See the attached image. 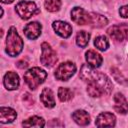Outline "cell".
Listing matches in <instances>:
<instances>
[{"instance_id":"cell-1","label":"cell","mask_w":128,"mask_h":128,"mask_svg":"<svg viewBox=\"0 0 128 128\" xmlns=\"http://www.w3.org/2000/svg\"><path fill=\"white\" fill-rule=\"evenodd\" d=\"M80 78L88 83L87 93L91 97H100L102 95H108L113 89V84L110 79L101 72L95 70V68L84 64L80 70Z\"/></svg>"},{"instance_id":"cell-2","label":"cell","mask_w":128,"mask_h":128,"mask_svg":"<svg viewBox=\"0 0 128 128\" xmlns=\"http://www.w3.org/2000/svg\"><path fill=\"white\" fill-rule=\"evenodd\" d=\"M23 49V40L19 36L15 27H10L8 30L7 38H6V53L11 56L15 57L21 53Z\"/></svg>"},{"instance_id":"cell-3","label":"cell","mask_w":128,"mask_h":128,"mask_svg":"<svg viewBox=\"0 0 128 128\" xmlns=\"http://www.w3.org/2000/svg\"><path fill=\"white\" fill-rule=\"evenodd\" d=\"M46 77H47L46 71L39 67L30 68L24 74V80L30 89H36L40 84L44 82Z\"/></svg>"},{"instance_id":"cell-4","label":"cell","mask_w":128,"mask_h":128,"mask_svg":"<svg viewBox=\"0 0 128 128\" xmlns=\"http://www.w3.org/2000/svg\"><path fill=\"white\" fill-rule=\"evenodd\" d=\"M15 10L17 14L20 16V18L24 20H27L31 18L33 15L38 14L40 12L36 4L32 1H20L15 6Z\"/></svg>"},{"instance_id":"cell-5","label":"cell","mask_w":128,"mask_h":128,"mask_svg":"<svg viewBox=\"0 0 128 128\" xmlns=\"http://www.w3.org/2000/svg\"><path fill=\"white\" fill-rule=\"evenodd\" d=\"M40 62L46 67H53L57 62L56 52L52 49V47L47 42H43L41 45Z\"/></svg>"},{"instance_id":"cell-6","label":"cell","mask_w":128,"mask_h":128,"mask_svg":"<svg viewBox=\"0 0 128 128\" xmlns=\"http://www.w3.org/2000/svg\"><path fill=\"white\" fill-rule=\"evenodd\" d=\"M76 72V66L72 62H63L61 63L55 71V77L57 80L60 81H67L69 80Z\"/></svg>"},{"instance_id":"cell-7","label":"cell","mask_w":128,"mask_h":128,"mask_svg":"<svg viewBox=\"0 0 128 128\" xmlns=\"http://www.w3.org/2000/svg\"><path fill=\"white\" fill-rule=\"evenodd\" d=\"M107 34L114 40L123 41L128 38V25L123 23L119 25H113L107 30Z\"/></svg>"},{"instance_id":"cell-8","label":"cell","mask_w":128,"mask_h":128,"mask_svg":"<svg viewBox=\"0 0 128 128\" xmlns=\"http://www.w3.org/2000/svg\"><path fill=\"white\" fill-rule=\"evenodd\" d=\"M71 19L78 25L90 24V13L86 12L81 7H74L71 11Z\"/></svg>"},{"instance_id":"cell-9","label":"cell","mask_w":128,"mask_h":128,"mask_svg":"<svg viewBox=\"0 0 128 128\" xmlns=\"http://www.w3.org/2000/svg\"><path fill=\"white\" fill-rule=\"evenodd\" d=\"M116 123V117L114 114L110 112L100 113L95 121V125L97 127H113Z\"/></svg>"},{"instance_id":"cell-10","label":"cell","mask_w":128,"mask_h":128,"mask_svg":"<svg viewBox=\"0 0 128 128\" xmlns=\"http://www.w3.org/2000/svg\"><path fill=\"white\" fill-rule=\"evenodd\" d=\"M52 27H53L54 31L62 38H68L72 34V27L67 22L60 21V20L54 21L52 24Z\"/></svg>"},{"instance_id":"cell-11","label":"cell","mask_w":128,"mask_h":128,"mask_svg":"<svg viewBox=\"0 0 128 128\" xmlns=\"http://www.w3.org/2000/svg\"><path fill=\"white\" fill-rule=\"evenodd\" d=\"M41 29H42L41 24L36 22V21H33V22L28 23L24 27V34L28 39L34 40V39H36V38H38L40 36Z\"/></svg>"},{"instance_id":"cell-12","label":"cell","mask_w":128,"mask_h":128,"mask_svg":"<svg viewBox=\"0 0 128 128\" xmlns=\"http://www.w3.org/2000/svg\"><path fill=\"white\" fill-rule=\"evenodd\" d=\"M3 83L7 90H15L19 87L20 79H19V76L15 72L9 71L4 75Z\"/></svg>"},{"instance_id":"cell-13","label":"cell","mask_w":128,"mask_h":128,"mask_svg":"<svg viewBox=\"0 0 128 128\" xmlns=\"http://www.w3.org/2000/svg\"><path fill=\"white\" fill-rule=\"evenodd\" d=\"M85 59H86V62L88 63V65L95 69L100 67L103 62L102 56L94 50H88L85 53Z\"/></svg>"},{"instance_id":"cell-14","label":"cell","mask_w":128,"mask_h":128,"mask_svg":"<svg viewBox=\"0 0 128 128\" xmlns=\"http://www.w3.org/2000/svg\"><path fill=\"white\" fill-rule=\"evenodd\" d=\"M114 109L120 114L128 113V102L121 93H116L114 96Z\"/></svg>"},{"instance_id":"cell-15","label":"cell","mask_w":128,"mask_h":128,"mask_svg":"<svg viewBox=\"0 0 128 128\" xmlns=\"http://www.w3.org/2000/svg\"><path fill=\"white\" fill-rule=\"evenodd\" d=\"M17 117V113L14 109L10 107H1L0 108V122L3 124L13 122Z\"/></svg>"},{"instance_id":"cell-16","label":"cell","mask_w":128,"mask_h":128,"mask_svg":"<svg viewBox=\"0 0 128 128\" xmlns=\"http://www.w3.org/2000/svg\"><path fill=\"white\" fill-rule=\"evenodd\" d=\"M40 100L44 104L45 107L47 108H53L55 106V100H54V95L51 89L49 88H44L40 94Z\"/></svg>"},{"instance_id":"cell-17","label":"cell","mask_w":128,"mask_h":128,"mask_svg":"<svg viewBox=\"0 0 128 128\" xmlns=\"http://www.w3.org/2000/svg\"><path fill=\"white\" fill-rule=\"evenodd\" d=\"M73 120L80 126H86L90 123V116L84 110H76L72 114Z\"/></svg>"},{"instance_id":"cell-18","label":"cell","mask_w":128,"mask_h":128,"mask_svg":"<svg viewBox=\"0 0 128 128\" xmlns=\"http://www.w3.org/2000/svg\"><path fill=\"white\" fill-rule=\"evenodd\" d=\"M90 17H91L90 24L92 25V27L101 28V27H104L105 25H107V23H108L107 18L103 15H100L97 13H90Z\"/></svg>"},{"instance_id":"cell-19","label":"cell","mask_w":128,"mask_h":128,"mask_svg":"<svg viewBox=\"0 0 128 128\" xmlns=\"http://www.w3.org/2000/svg\"><path fill=\"white\" fill-rule=\"evenodd\" d=\"M22 125L24 127H44L45 126V121L43 118L39 116H32L28 118L27 120L22 122Z\"/></svg>"},{"instance_id":"cell-20","label":"cell","mask_w":128,"mask_h":128,"mask_svg":"<svg viewBox=\"0 0 128 128\" xmlns=\"http://www.w3.org/2000/svg\"><path fill=\"white\" fill-rule=\"evenodd\" d=\"M89 39H90V34L88 32L79 31L76 35V44L81 48H85L89 43Z\"/></svg>"},{"instance_id":"cell-21","label":"cell","mask_w":128,"mask_h":128,"mask_svg":"<svg viewBox=\"0 0 128 128\" xmlns=\"http://www.w3.org/2000/svg\"><path fill=\"white\" fill-rule=\"evenodd\" d=\"M94 45L97 49L101 50V51H105L107 50V48L109 47V41L107 40L106 36H103V35H100L98 37L95 38V41H94Z\"/></svg>"},{"instance_id":"cell-22","label":"cell","mask_w":128,"mask_h":128,"mask_svg":"<svg viewBox=\"0 0 128 128\" xmlns=\"http://www.w3.org/2000/svg\"><path fill=\"white\" fill-rule=\"evenodd\" d=\"M58 97L60 99V101L62 102H66L69 101L72 97H73V92L66 87H60L58 89Z\"/></svg>"},{"instance_id":"cell-23","label":"cell","mask_w":128,"mask_h":128,"mask_svg":"<svg viewBox=\"0 0 128 128\" xmlns=\"http://www.w3.org/2000/svg\"><path fill=\"white\" fill-rule=\"evenodd\" d=\"M44 6L49 12H57L61 7L60 0H45Z\"/></svg>"},{"instance_id":"cell-24","label":"cell","mask_w":128,"mask_h":128,"mask_svg":"<svg viewBox=\"0 0 128 128\" xmlns=\"http://www.w3.org/2000/svg\"><path fill=\"white\" fill-rule=\"evenodd\" d=\"M119 14L123 18H128V5H124L119 9Z\"/></svg>"},{"instance_id":"cell-25","label":"cell","mask_w":128,"mask_h":128,"mask_svg":"<svg viewBox=\"0 0 128 128\" xmlns=\"http://www.w3.org/2000/svg\"><path fill=\"white\" fill-rule=\"evenodd\" d=\"M14 0H1V2L2 3H6V4H10V3H12Z\"/></svg>"}]
</instances>
